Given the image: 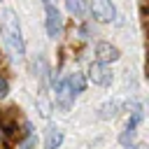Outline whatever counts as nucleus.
<instances>
[{"label":"nucleus","instance_id":"15","mask_svg":"<svg viewBox=\"0 0 149 149\" xmlns=\"http://www.w3.org/2000/svg\"><path fill=\"white\" fill-rule=\"evenodd\" d=\"M58 0H44V5H56Z\"/></svg>","mask_w":149,"mask_h":149},{"label":"nucleus","instance_id":"4","mask_svg":"<svg viewBox=\"0 0 149 149\" xmlns=\"http://www.w3.org/2000/svg\"><path fill=\"white\" fill-rule=\"evenodd\" d=\"M63 30V19H61V12L54 7V5H47V35L49 37H58Z\"/></svg>","mask_w":149,"mask_h":149},{"label":"nucleus","instance_id":"5","mask_svg":"<svg viewBox=\"0 0 149 149\" xmlns=\"http://www.w3.org/2000/svg\"><path fill=\"white\" fill-rule=\"evenodd\" d=\"M95 63H114L116 58H119V49L114 47V44H109V42H98L95 44Z\"/></svg>","mask_w":149,"mask_h":149},{"label":"nucleus","instance_id":"11","mask_svg":"<svg viewBox=\"0 0 149 149\" xmlns=\"http://www.w3.org/2000/svg\"><path fill=\"white\" fill-rule=\"evenodd\" d=\"M133 140H135V130H123V133H121V137H119V142H121L126 149H130V147H133Z\"/></svg>","mask_w":149,"mask_h":149},{"label":"nucleus","instance_id":"14","mask_svg":"<svg viewBox=\"0 0 149 149\" xmlns=\"http://www.w3.org/2000/svg\"><path fill=\"white\" fill-rule=\"evenodd\" d=\"M0 144H5V130H2V126H0Z\"/></svg>","mask_w":149,"mask_h":149},{"label":"nucleus","instance_id":"13","mask_svg":"<svg viewBox=\"0 0 149 149\" xmlns=\"http://www.w3.org/2000/svg\"><path fill=\"white\" fill-rule=\"evenodd\" d=\"M33 144H35V137H28V140H26V144H23V149H30Z\"/></svg>","mask_w":149,"mask_h":149},{"label":"nucleus","instance_id":"10","mask_svg":"<svg viewBox=\"0 0 149 149\" xmlns=\"http://www.w3.org/2000/svg\"><path fill=\"white\" fill-rule=\"evenodd\" d=\"M37 112H40L44 119L51 114V102H49V98H47V95H40V98H37Z\"/></svg>","mask_w":149,"mask_h":149},{"label":"nucleus","instance_id":"7","mask_svg":"<svg viewBox=\"0 0 149 149\" xmlns=\"http://www.w3.org/2000/svg\"><path fill=\"white\" fill-rule=\"evenodd\" d=\"M63 142V130L61 128H49L47 140H44V149H58Z\"/></svg>","mask_w":149,"mask_h":149},{"label":"nucleus","instance_id":"12","mask_svg":"<svg viewBox=\"0 0 149 149\" xmlns=\"http://www.w3.org/2000/svg\"><path fill=\"white\" fill-rule=\"evenodd\" d=\"M7 93H9V84H7L5 77H0V98H5Z\"/></svg>","mask_w":149,"mask_h":149},{"label":"nucleus","instance_id":"2","mask_svg":"<svg viewBox=\"0 0 149 149\" xmlns=\"http://www.w3.org/2000/svg\"><path fill=\"white\" fill-rule=\"evenodd\" d=\"M91 12L100 23H112L116 19V9H114L112 0H93L91 2Z\"/></svg>","mask_w":149,"mask_h":149},{"label":"nucleus","instance_id":"8","mask_svg":"<svg viewBox=\"0 0 149 149\" xmlns=\"http://www.w3.org/2000/svg\"><path fill=\"white\" fill-rule=\"evenodd\" d=\"M68 86H70V91H72L74 95H77V93H84V88H86V79H84V74H79V72L70 74Z\"/></svg>","mask_w":149,"mask_h":149},{"label":"nucleus","instance_id":"3","mask_svg":"<svg viewBox=\"0 0 149 149\" xmlns=\"http://www.w3.org/2000/svg\"><path fill=\"white\" fill-rule=\"evenodd\" d=\"M88 79L95 84V86H109L112 84V72L107 65L102 63H91L88 65Z\"/></svg>","mask_w":149,"mask_h":149},{"label":"nucleus","instance_id":"9","mask_svg":"<svg viewBox=\"0 0 149 149\" xmlns=\"http://www.w3.org/2000/svg\"><path fill=\"white\" fill-rule=\"evenodd\" d=\"M65 7H68L70 14H74V16H84L86 9H88V2H86V0H65Z\"/></svg>","mask_w":149,"mask_h":149},{"label":"nucleus","instance_id":"6","mask_svg":"<svg viewBox=\"0 0 149 149\" xmlns=\"http://www.w3.org/2000/svg\"><path fill=\"white\" fill-rule=\"evenodd\" d=\"M72 100H74V93L70 91L68 81H58V86H56V102H58L63 109H68V107L72 105Z\"/></svg>","mask_w":149,"mask_h":149},{"label":"nucleus","instance_id":"1","mask_svg":"<svg viewBox=\"0 0 149 149\" xmlns=\"http://www.w3.org/2000/svg\"><path fill=\"white\" fill-rule=\"evenodd\" d=\"M2 26H5V37L9 49L21 58L26 47H23V37H21V26H19V16L14 14V9H2Z\"/></svg>","mask_w":149,"mask_h":149}]
</instances>
